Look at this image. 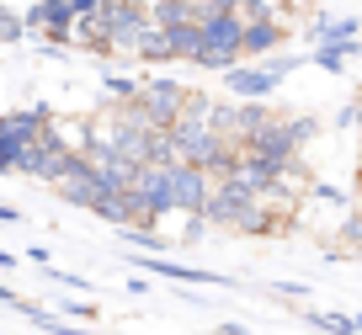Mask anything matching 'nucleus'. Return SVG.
<instances>
[{"instance_id": "9", "label": "nucleus", "mask_w": 362, "mask_h": 335, "mask_svg": "<svg viewBox=\"0 0 362 335\" xmlns=\"http://www.w3.org/2000/svg\"><path fill=\"white\" fill-rule=\"evenodd\" d=\"M218 335H250V330H245V324H235V319H224V324H218Z\"/></svg>"}, {"instance_id": "12", "label": "nucleus", "mask_w": 362, "mask_h": 335, "mask_svg": "<svg viewBox=\"0 0 362 335\" xmlns=\"http://www.w3.org/2000/svg\"><path fill=\"white\" fill-rule=\"evenodd\" d=\"M357 187H362V160H357Z\"/></svg>"}, {"instance_id": "2", "label": "nucleus", "mask_w": 362, "mask_h": 335, "mask_svg": "<svg viewBox=\"0 0 362 335\" xmlns=\"http://www.w3.org/2000/svg\"><path fill=\"white\" fill-rule=\"evenodd\" d=\"M208 197H214V176L197 165H165V202L170 213H192L208 218Z\"/></svg>"}, {"instance_id": "10", "label": "nucleus", "mask_w": 362, "mask_h": 335, "mask_svg": "<svg viewBox=\"0 0 362 335\" xmlns=\"http://www.w3.org/2000/svg\"><path fill=\"white\" fill-rule=\"evenodd\" d=\"M346 240H362V218H351V223H346Z\"/></svg>"}, {"instance_id": "7", "label": "nucleus", "mask_w": 362, "mask_h": 335, "mask_svg": "<svg viewBox=\"0 0 362 335\" xmlns=\"http://www.w3.org/2000/svg\"><path fill=\"white\" fill-rule=\"evenodd\" d=\"M181 6H197V11L218 16V11H240V6H245V0H181Z\"/></svg>"}, {"instance_id": "4", "label": "nucleus", "mask_w": 362, "mask_h": 335, "mask_svg": "<svg viewBox=\"0 0 362 335\" xmlns=\"http://www.w3.org/2000/svg\"><path fill=\"white\" fill-rule=\"evenodd\" d=\"M144 271H160V277H170V282H208V288H235V277H218V271H203V266H181V261H165V256H149V261H139Z\"/></svg>"}, {"instance_id": "6", "label": "nucleus", "mask_w": 362, "mask_h": 335, "mask_svg": "<svg viewBox=\"0 0 362 335\" xmlns=\"http://www.w3.org/2000/svg\"><path fill=\"white\" fill-rule=\"evenodd\" d=\"M357 54H362V37H357V43H320L315 54H309V64H320L325 75H341L346 59H357Z\"/></svg>"}, {"instance_id": "1", "label": "nucleus", "mask_w": 362, "mask_h": 335, "mask_svg": "<svg viewBox=\"0 0 362 335\" xmlns=\"http://www.w3.org/2000/svg\"><path fill=\"white\" fill-rule=\"evenodd\" d=\"M240 59H245V22H240L235 11L208 16V22H203V48H197V64L229 75V69H240Z\"/></svg>"}, {"instance_id": "5", "label": "nucleus", "mask_w": 362, "mask_h": 335, "mask_svg": "<svg viewBox=\"0 0 362 335\" xmlns=\"http://www.w3.org/2000/svg\"><path fill=\"white\" fill-rule=\"evenodd\" d=\"M309 37H315V48L320 43H357L362 16H315V22H309Z\"/></svg>"}, {"instance_id": "8", "label": "nucleus", "mask_w": 362, "mask_h": 335, "mask_svg": "<svg viewBox=\"0 0 362 335\" xmlns=\"http://www.w3.org/2000/svg\"><path fill=\"white\" fill-rule=\"evenodd\" d=\"M272 293H283V298H304L309 288H304V282H277V288H272Z\"/></svg>"}, {"instance_id": "11", "label": "nucleus", "mask_w": 362, "mask_h": 335, "mask_svg": "<svg viewBox=\"0 0 362 335\" xmlns=\"http://www.w3.org/2000/svg\"><path fill=\"white\" fill-rule=\"evenodd\" d=\"M59 335H86V330H59Z\"/></svg>"}, {"instance_id": "3", "label": "nucleus", "mask_w": 362, "mask_h": 335, "mask_svg": "<svg viewBox=\"0 0 362 335\" xmlns=\"http://www.w3.org/2000/svg\"><path fill=\"white\" fill-rule=\"evenodd\" d=\"M304 64V59H272V64H240V69H229L224 75V86L235 90L240 101H267L272 90L283 86L288 75H293V69Z\"/></svg>"}, {"instance_id": "13", "label": "nucleus", "mask_w": 362, "mask_h": 335, "mask_svg": "<svg viewBox=\"0 0 362 335\" xmlns=\"http://www.w3.org/2000/svg\"><path fill=\"white\" fill-rule=\"evenodd\" d=\"M357 335H362V314H357Z\"/></svg>"}]
</instances>
